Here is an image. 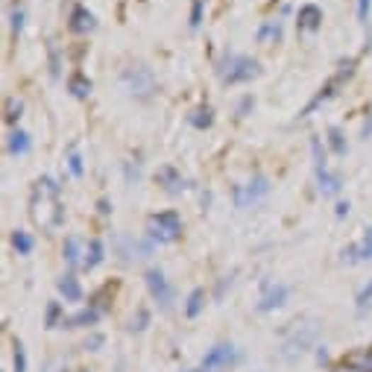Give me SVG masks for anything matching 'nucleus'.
Returning <instances> with one entry per match:
<instances>
[{
  "label": "nucleus",
  "mask_w": 372,
  "mask_h": 372,
  "mask_svg": "<svg viewBox=\"0 0 372 372\" xmlns=\"http://www.w3.org/2000/svg\"><path fill=\"white\" fill-rule=\"evenodd\" d=\"M21 112H24V103L18 97H6V123L15 129V123L21 120Z\"/></svg>",
  "instance_id": "c85d7f7f"
},
{
  "label": "nucleus",
  "mask_w": 372,
  "mask_h": 372,
  "mask_svg": "<svg viewBox=\"0 0 372 372\" xmlns=\"http://www.w3.org/2000/svg\"><path fill=\"white\" fill-rule=\"evenodd\" d=\"M369 9H372V0H358V21L363 27L369 24Z\"/></svg>",
  "instance_id": "e433bc0d"
},
{
  "label": "nucleus",
  "mask_w": 372,
  "mask_h": 372,
  "mask_svg": "<svg viewBox=\"0 0 372 372\" xmlns=\"http://www.w3.org/2000/svg\"><path fill=\"white\" fill-rule=\"evenodd\" d=\"M24 21H27L24 6H12V12H9V30H12V38H18L21 33H24Z\"/></svg>",
  "instance_id": "cd10ccee"
},
{
  "label": "nucleus",
  "mask_w": 372,
  "mask_h": 372,
  "mask_svg": "<svg viewBox=\"0 0 372 372\" xmlns=\"http://www.w3.org/2000/svg\"><path fill=\"white\" fill-rule=\"evenodd\" d=\"M311 152H314V167L317 170H328V162H325V150H322V141L314 135L311 138Z\"/></svg>",
  "instance_id": "7c9ffc66"
},
{
  "label": "nucleus",
  "mask_w": 372,
  "mask_h": 372,
  "mask_svg": "<svg viewBox=\"0 0 372 372\" xmlns=\"http://www.w3.org/2000/svg\"><path fill=\"white\" fill-rule=\"evenodd\" d=\"M182 214L176 208H164V211H156L147 217V237L156 240L159 247H167V244H176L182 237Z\"/></svg>",
  "instance_id": "f03ea898"
},
{
  "label": "nucleus",
  "mask_w": 372,
  "mask_h": 372,
  "mask_svg": "<svg viewBox=\"0 0 372 372\" xmlns=\"http://www.w3.org/2000/svg\"><path fill=\"white\" fill-rule=\"evenodd\" d=\"M150 320H152V317H150V311H147V308H138V311H135V317L129 320L126 332H129V334H141V332H147V328H150Z\"/></svg>",
  "instance_id": "bb28decb"
},
{
  "label": "nucleus",
  "mask_w": 372,
  "mask_h": 372,
  "mask_svg": "<svg viewBox=\"0 0 372 372\" xmlns=\"http://www.w3.org/2000/svg\"><path fill=\"white\" fill-rule=\"evenodd\" d=\"M106 343V337L103 334H91L89 340H85V349H89V352H100V346Z\"/></svg>",
  "instance_id": "58836bf2"
},
{
  "label": "nucleus",
  "mask_w": 372,
  "mask_h": 372,
  "mask_svg": "<svg viewBox=\"0 0 372 372\" xmlns=\"http://www.w3.org/2000/svg\"><path fill=\"white\" fill-rule=\"evenodd\" d=\"M270 191H273L270 179L264 176V173H255V176H252L249 182L237 185V188L232 191L235 208H240V211H247V208H255L258 203H264V200H267V196H270Z\"/></svg>",
  "instance_id": "20e7f679"
},
{
  "label": "nucleus",
  "mask_w": 372,
  "mask_h": 372,
  "mask_svg": "<svg viewBox=\"0 0 372 372\" xmlns=\"http://www.w3.org/2000/svg\"><path fill=\"white\" fill-rule=\"evenodd\" d=\"M317 188L322 196H337L343 191V176L334 170H317Z\"/></svg>",
  "instance_id": "f3484780"
},
{
  "label": "nucleus",
  "mask_w": 372,
  "mask_h": 372,
  "mask_svg": "<svg viewBox=\"0 0 372 372\" xmlns=\"http://www.w3.org/2000/svg\"><path fill=\"white\" fill-rule=\"evenodd\" d=\"M355 302H358V308H361V311L366 308L369 302H372V281H369V284H363V291L358 293V299H355Z\"/></svg>",
  "instance_id": "4c0bfd02"
},
{
  "label": "nucleus",
  "mask_w": 372,
  "mask_h": 372,
  "mask_svg": "<svg viewBox=\"0 0 372 372\" xmlns=\"http://www.w3.org/2000/svg\"><path fill=\"white\" fill-rule=\"evenodd\" d=\"M115 252L120 255V261H150L152 255H156V240L118 235L115 237Z\"/></svg>",
  "instance_id": "0eeeda50"
},
{
  "label": "nucleus",
  "mask_w": 372,
  "mask_h": 372,
  "mask_svg": "<svg viewBox=\"0 0 372 372\" xmlns=\"http://www.w3.org/2000/svg\"><path fill=\"white\" fill-rule=\"evenodd\" d=\"M237 361H240V352H237L235 343H217L203 355V361H200V366H196V369H200V372H226Z\"/></svg>",
  "instance_id": "6e6552de"
},
{
  "label": "nucleus",
  "mask_w": 372,
  "mask_h": 372,
  "mask_svg": "<svg viewBox=\"0 0 372 372\" xmlns=\"http://www.w3.org/2000/svg\"><path fill=\"white\" fill-rule=\"evenodd\" d=\"M123 176H126V185H138L141 182V162H123Z\"/></svg>",
  "instance_id": "2f4dec72"
},
{
  "label": "nucleus",
  "mask_w": 372,
  "mask_h": 372,
  "mask_svg": "<svg viewBox=\"0 0 372 372\" xmlns=\"http://www.w3.org/2000/svg\"><path fill=\"white\" fill-rule=\"evenodd\" d=\"M322 27V9L317 4H305L296 12V30L299 33H317Z\"/></svg>",
  "instance_id": "f8f14e48"
},
{
  "label": "nucleus",
  "mask_w": 372,
  "mask_h": 372,
  "mask_svg": "<svg viewBox=\"0 0 372 372\" xmlns=\"http://www.w3.org/2000/svg\"><path fill=\"white\" fill-rule=\"evenodd\" d=\"M115 372H123V363H118V369H115Z\"/></svg>",
  "instance_id": "c03bdc74"
},
{
  "label": "nucleus",
  "mask_w": 372,
  "mask_h": 372,
  "mask_svg": "<svg viewBox=\"0 0 372 372\" xmlns=\"http://www.w3.org/2000/svg\"><path fill=\"white\" fill-rule=\"evenodd\" d=\"M97 208H100V214H103V217L112 214V203H108V200H100V203H97Z\"/></svg>",
  "instance_id": "79ce46f5"
},
{
  "label": "nucleus",
  "mask_w": 372,
  "mask_h": 372,
  "mask_svg": "<svg viewBox=\"0 0 372 372\" xmlns=\"http://www.w3.org/2000/svg\"><path fill=\"white\" fill-rule=\"evenodd\" d=\"M369 135H372V112H369V118H366L363 129H361V138H366V141H369Z\"/></svg>",
  "instance_id": "a19ab883"
},
{
  "label": "nucleus",
  "mask_w": 372,
  "mask_h": 372,
  "mask_svg": "<svg viewBox=\"0 0 372 372\" xmlns=\"http://www.w3.org/2000/svg\"><path fill=\"white\" fill-rule=\"evenodd\" d=\"M340 258L346 261V264H361V261H372V226L366 229V235H363L361 244L346 247V249L340 252Z\"/></svg>",
  "instance_id": "4468645a"
},
{
  "label": "nucleus",
  "mask_w": 372,
  "mask_h": 372,
  "mask_svg": "<svg viewBox=\"0 0 372 372\" xmlns=\"http://www.w3.org/2000/svg\"><path fill=\"white\" fill-rule=\"evenodd\" d=\"M281 33H284V27H281V21H264V24L258 27V33H255V38L261 41V45H267V41H281Z\"/></svg>",
  "instance_id": "b1692460"
},
{
  "label": "nucleus",
  "mask_w": 372,
  "mask_h": 372,
  "mask_svg": "<svg viewBox=\"0 0 372 372\" xmlns=\"http://www.w3.org/2000/svg\"><path fill=\"white\" fill-rule=\"evenodd\" d=\"M56 288H59V296H62L64 302H79V299H82V284H79V278H77L74 273H64V276L56 281Z\"/></svg>",
  "instance_id": "6ab92c4d"
},
{
  "label": "nucleus",
  "mask_w": 372,
  "mask_h": 372,
  "mask_svg": "<svg viewBox=\"0 0 372 372\" xmlns=\"http://www.w3.org/2000/svg\"><path fill=\"white\" fill-rule=\"evenodd\" d=\"M203 12H205V0H193L191 4V30H200V24H203Z\"/></svg>",
  "instance_id": "72a5a7b5"
},
{
  "label": "nucleus",
  "mask_w": 372,
  "mask_h": 372,
  "mask_svg": "<svg viewBox=\"0 0 372 372\" xmlns=\"http://www.w3.org/2000/svg\"><path fill=\"white\" fill-rule=\"evenodd\" d=\"M64 308H62V302H47V311H45V325L47 328H62L64 325Z\"/></svg>",
  "instance_id": "a878e982"
},
{
  "label": "nucleus",
  "mask_w": 372,
  "mask_h": 372,
  "mask_svg": "<svg viewBox=\"0 0 372 372\" xmlns=\"http://www.w3.org/2000/svg\"><path fill=\"white\" fill-rule=\"evenodd\" d=\"M252 108H255V97H252V94H244V97L237 100V106H235V115H237V118H249Z\"/></svg>",
  "instance_id": "f704fd0d"
},
{
  "label": "nucleus",
  "mask_w": 372,
  "mask_h": 372,
  "mask_svg": "<svg viewBox=\"0 0 372 372\" xmlns=\"http://www.w3.org/2000/svg\"><path fill=\"white\" fill-rule=\"evenodd\" d=\"M103 308H100V305H91L89 302V308H79L74 317H68V320H64V325L62 328H94L100 320H103Z\"/></svg>",
  "instance_id": "ddd939ff"
},
{
  "label": "nucleus",
  "mask_w": 372,
  "mask_h": 372,
  "mask_svg": "<svg viewBox=\"0 0 372 372\" xmlns=\"http://www.w3.org/2000/svg\"><path fill=\"white\" fill-rule=\"evenodd\" d=\"M12 249L18 252V255H33V249H35V237L30 235V232H24V229H15L12 232Z\"/></svg>",
  "instance_id": "4be33fe9"
},
{
  "label": "nucleus",
  "mask_w": 372,
  "mask_h": 372,
  "mask_svg": "<svg viewBox=\"0 0 372 372\" xmlns=\"http://www.w3.org/2000/svg\"><path fill=\"white\" fill-rule=\"evenodd\" d=\"M264 288V293H261V299H258V314H270V311H276V308H281L284 302H288V296H291V288L288 284H273V281H264L261 284Z\"/></svg>",
  "instance_id": "1a4fd4ad"
},
{
  "label": "nucleus",
  "mask_w": 372,
  "mask_h": 372,
  "mask_svg": "<svg viewBox=\"0 0 372 372\" xmlns=\"http://www.w3.org/2000/svg\"><path fill=\"white\" fill-rule=\"evenodd\" d=\"M15 352H12V361H15V372H27V349L21 340H15Z\"/></svg>",
  "instance_id": "473e14b6"
},
{
  "label": "nucleus",
  "mask_w": 372,
  "mask_h": 372,
  "mask_svg": "<svg viewBox=\"0 0 372 372\" xmlns=\"http://www.w3.org/2000/svg\"><path fill=\"white\" fill-rule=\"evenodd\" d=\"M188 123H191L193 129H200V133H205V129H211V126H214V108H211L208 103L196 106L193 112L188 115Z\"/></svg>",
  "instance_id": "aec40b11"
},
{
  "label": "nucleus",
  "mask_w": 372,
  "mask_h": 372,
  "mask_svg": "<svg viewBox=\"0 0 372 372\" xmlns=\"http://www.w3.org/2000/svg\"><path fill=\"white\" fill-rule=\"evenodd\" d=\"M62 258H64V264H68L71 270L82 267V258H85V247H82V240H79L77 235L64 237V244H62Z\"/></svg>",
  "instance_id": "dca6fc26"
},
{
  "label": "nucleus",
  "mask_w": 372,
  "mask_h": 372,
  "mask_svg": "<svg viewBox=\"0 0 372 372\" xmlns=\"http://www.w3.org/2000/svg\"><path fill=\"white\" fill-rule=\"evenodd\" d=\"M156 182L162 185V191L164 193H170V196H182L191 185H188V179L182 176V173L173 167V164H164V167H159L156 170Z\"/></svg>",
  "instance_id": "9d476101"
},
{
  "label": "nucleus",
  "mask_w": 372,
  "mask_h": 372,
  "mask_svg": "<svg viewBox=\"0 0 372 372\" xmlns=\"http://www.w3.org/2000/svg\"><path fill=\"white\" fill-rule=\"evenodd\" d=\"M68 30H71L74 35H89V33H94V30H97L94 12H91L89 6L77 4V6L71 9V15H68Z\"/></svg>",
  "instance_id": "9b49d317"
},
{
  "label": "nucleus",
  "mask_w": 372,
  "mask_h": 372,
  "mask_svg": "<svg viewBox=\"0 0 372 372\" xmlns=\"http://www.w3.org/2000/svg\"><path fill=\"white\" fill-rule=\"evenodd\" d=\"M6 152H9V156H15V159L30 156V152H33V138L24 133V129L15 126L9 133V138H6Z\"/></svg>",
  "instance_id": "2eb2a0df"
},
{
  "label": "nucleus",
  "mask_w": 372,
  "mask_h": 372,
  "mask_svg": "<svg viewBox=\"0 0 372 372\" xmlns=\"http://www.w3.org/2000/svg\"><path fill=\"white\" fill-rule=\"evenodd\" d=\"M91 89H94L91 79L85 77L82 71H77V74L68 77V91H71L77 100H89V97H91Z\"/></svg>",
  "instance_id": "412c9836"
},
{
  "label": "nucleus",
  "mask_w": 372,
  "mask_h": 372,
  "mask_svg": "<svg viewBox=\"0 0 372 372\" xmlns=\"http://www.w3.org/2000/svg\"><path fill=\"white\" fill-rule=\"evenodd\" d=\"M68 170H71V176L82 179V173H85V164H82V156L77 150H71V156H68Z\"/></svg>",
  "instance_id": "c9c22d12"
},
{
  "label": "nucleus",
  "mask_w": 372,
  "mask_h": 372,
  "mask_svg": "<svg viewBox=\"0 0 372 372\" xmlns=\"http://www.w3.org/2000/svg\"><path fill=\"white\" fill-rule=\"evenodd\" d=\"M144 281H147V291H150L152 302H156L164 314L173 311V302H176V291H173V284L167 281L164 270H162V267H150V270L144 273Z\"/></svg>",
  "instance_id": "423d86ee"
},
{
  "label": "nucleus",
  "mask_w": 372,
  "mask_h": 372,
  "mask_svg": "<svg viewBox=\"0 0 372 372\" xmlns=\"http://www.w3.org/2000/svg\"><path fill=\"white\" fill-rule=\"evenodd\" d=\"M337 372H361V369H337Z\"/></svg>",
  "instance_id": "37998d69"
},
{
  "label": "nucleus",
  "mask_w": 372,
  "mask_h": 372,
  "mask_svg": "<svg viewBox=\"0 0 372 372\" xmlns=\"http://www.w3.org/2000/svg\"><path fill=\"white\" fill-rule=\"evenodd\" d=\"M120 85L123 91L129 97L135 100H152L159 91V82H156V74H152V68H147V64H129V68L120 71Z\"/></svg>",
  "instance_id": "7ed1b4c3"
},
{
  "label": "nucleus",
  "mask_w": 372,
  "mask_h": 372,
  "mask_svg": "<svg viewBox=\"0 0 372 372\" xmlns=\"http://www.w3.org/2000/svg\"><path fill=\"white\" fill-rule=\"evenodd\" d=\"M47 56H50V77L59 79L62 77V59H59V45H56V41H50V45H47Z\"/></svg>",
  "instance_id": "c756f323"
},
{
  "label": "nucleus",
  "mask_w": 372,
  "mask_h": 372,
  "mask_svg": "<svg viewBox=\"0 0 372 372\" xmlns=\"http://www.w3.org/2000/svg\"><path fill=\"white\" fill-rule=\"evenodd\" d=\"M355 74V59H346V62H340V68H337V74L332 77V79H328L325 85H322V89L314 94V100L308 103V106H305L302 108V112H299V118H311L314 112H317V108L320 106H325L328 100H332L334 94H337V89H340V85L349 79V77H352Z\"/></svg>",
  "instance_id": "39448f33"
},
{
  "label": "nucleus",
  "mask_w": 372,
  "mask_h": 372,
  "mask_svg": "<svg viewBox=\"0 0 372 372\" xmlns=\"http://www.w3.org/2000/svg\"><path fill=\"white\" fill-rule=\"evenodd\" d=\"M77 4H85V0H77Z\"/></svg>",
  "instance_id": "49530a36"
},
{
  "label": "nucleus",
  "mask_w": 372,
  "mask_h": 372,
  "mask_svg": "<svg viewBox=\"0 0 372 372\" xmlns=\"http://www.w3.org/2000/svg\"><path fill=\"white\" fill-rule=\"evenodd\" d=\"M203 308H205V291L203 288H193L191 293H188V302H185V317L188 320H196L203 314Z\"/></svg>",
  "instance_id": "5701e85b"
},
{
  "label": "nucleus",
  "mask_w": 372,
  "mask_h": 372,
  "mask_svg": "<svg viewBox=\"0 0 372 372\" xmlns=\"http://www.w3.org/2000/svg\"><path fill=\"white\" fill-rule=\"evenodd\" d=\"M325 141H328V150H332L334 156H346V152H349V144H346V135H343L340 126H328Z\"/></svg>",
  "instance_id": "393cba45"
},
{
  "label": "nucleus",
  "mask_w": 372,
  "mask_h": 372,
  "mask_svg": "<svg viewBox=\"0 0 372 372\" xmlns=\"http://www.w3.org/2000/svg\"><path fill=\"white\" fill-rule=\"evenodd\" d=\"M349 208H352V205H349V200H340V203H337V208H334V214H337V217H346V214H349Z\"/></svg>",
  "instance_id": "ea45409f"
},
{
  "label": "nucleus",
  "mask_w": 372,
  "mask_h": 372,
  "mask_svg": "<svg viewBox=\"0 0 372 372\" xmlns=\"http://www.w3.org/2000/svg\"><path fill=\"white\" fill-rule=\"evenodd\" d=\"M106 261V244L100 237H91L89 247H85V258H82V270H97Z\"/></svg>",
  "instance_id": "a211bd4d"
},
{
  "label": "nucleus",
  "mask_w": 372,
  "mask_h": 372,
  "mask_svg": "<svg viewBox=\"0 0 372 372\" xmlns=\"http://www.w3.org/2000/svg\"><path fill=\"white\" fill-rule=\"evenodd\" d=\"M369 358H372V352H369Z\"/></svg>",
  "instance_id": "de8ad7c7"
},
{
  "label": "nucleus",
  "mask_w": 372,
  "mask_h": 372,
  "mask_svg": "<svg viewBox=\"0 0 372 372\" xmlns=\"http://www.w3.org/2000/svg\"><path fill=\"white\" fill-rule=\"evenodd\" d=\"M188 372H200V369H188Z\"/></svg>",
  "instance_id": "a18cd8bd"
},
{
  "label": "nucleus",
  "mask_w": 372,
  "mask_h": 372,
  "mask_svg": "<svg viewBox=\"0 0 372 372\" xmlns=\"http://www.w3.org/2000/svg\"><path fill=\"white\" fill-rule=\"evenodd\" d=\"M217 74H220L223 85H244V82H252L255 77H261V64L258 59L247 56V53H232L226 50L217 62Z\"/></svg>",
  "instance_id": "f257e3e1"
}]
</instances>
